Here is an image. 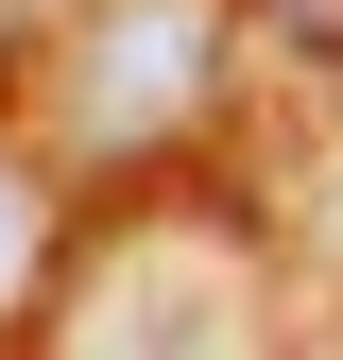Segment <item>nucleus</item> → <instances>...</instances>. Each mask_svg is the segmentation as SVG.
I'll list each match as a JSON object with an SVG mask.
<instances>
[{
    "label": "nucleus",
    "instance_id": "obj_1",
    "mask_svg": "<svg viewBox=\"0 0 343 360\" xmlns=\"http://www.w3.org/2000/svg\"><path fill=\"white\" fill-rule=\"evenodd\" d=\"M189 69H206V0H138L103 52H86V120H103V138H138V120L189 103Z\"/></svg>",
    "mask_w": 343,
    "mask_h": 360
},
{
    "label": "nucleus",
    "instance_id": "obj_2",
    "mask_svg": "<svg viewBox=\"0 0 343 360\" xmlns=\"http://www.w3.org/2000/svg\"><path fill=\"white\" fill-rule=\"evenodd\" d=\"M86 360H240V326H224V292H206V275H172V257H155V275H120L103 309H86Z\"/></svg>",
    "mask_w": 343,
    "mask_h": 360
},
{
    "label": "nucleus",
    "instance_id": "obj_3",
    "mask_svg": "<svg viewBox=\"0 0 343 360\" xmlns=\"http://www.w3.org/2000/svg\"><path fill=\"white\" fill-rule=\"evenodd\" d=\"M18 275H34V189L0 172V309H18Z\"/></svg>",
    "mask_w": 343,
    "mask_h": 360
},
{
    "label": "nucleus",
    "instance_id": "obj_4",
    "mask_svg": "<svg viewBox=\"0 0 343 360\" xmlns=\"http://www.w3.org/2000/svg\"><path fill=\"white\" fill-rule=\"evenodd\" d=\"M257 18H275L292 52H343V0H257Z\"/></svg>",
    "mask_w": 343,
    "mask_h": 360
}]
</instances>
